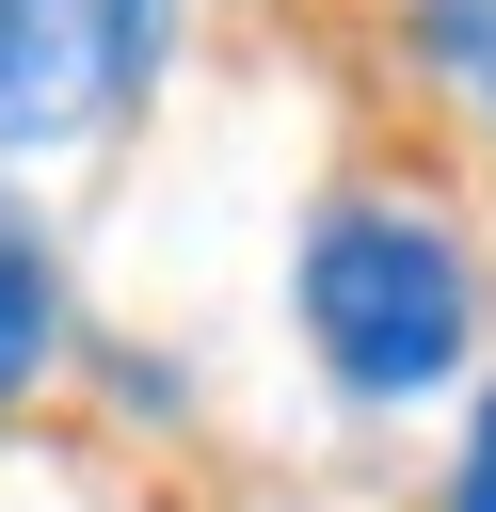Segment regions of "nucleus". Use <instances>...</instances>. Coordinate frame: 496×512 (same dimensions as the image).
Listing matches in <instances>:
<instances>
[{
    "instance_id": "1",
    "label": "nucleus",
    "mask_w": 496,
    "mask_h": 512,
    "mask_svg": "<svg viewBox=\"0 0 496 512\" xmlns=\"http://www.w3.org/2000/svg\"><path fill=\"white\" fill-rule=\"evenodd\" d=\"M304 336H320V368L352 400H432L464 368V336H480V288H464V256H448L432 208H320V240H304Z\"/></svg>"
},
{
    "instance_id": "2",
    "label": "nucleus",
    "mask_w": 496,
    "mask_h": 512,
    "mask_svg": "<svg viewBox=\"0 0 496 512\" xmlns=\"http://www.w3.org/2000/svg\"><path fill=\"white\" fill-rule=\"evenodd\" d=\"M160 64H176V0H0V160L128 128Z\"/></svg>"
},
{
    "instance_id": "3",
    "label": "nucleus",
    "mask_w": 496,
    "mask_h": 512,
    "mask_svg": "<svg viewBox=\"0 0 496 512\" xmlns=\"http://www.w3.org/2000/svg\"><path fill=\"white\" fill-rule=\"evenodd\" d=\"M48 352H64V256H48V224L0 192V400H32Z\"/></svg>"
},
{
    "instance_id": "4",
    "label": "nucleus",
    "mask_w": 496,
    "mask_h": 512,
    "mask_svg": "<svg viewBox=\"0 0 496 512\" xmlns=\"http://www.w3.org/2000/svg\"><path fill=\"white\" fill-rule=\"evenodd\" d=\"M416 32H432V64H464V96L496 112V0H432Z\"/></svg>"
},
{
    "instance_id": "5",
    "label": "nucleus",
    "mask_w": 496,
    "mask_h": 512,
    "mask_svg": "<svg viewBox=\"0 0 496 512\" xmlns=\"http://www.w3.org/2000/svg\"><path fill=\"white\" fill-rule=\"evenodd\" d=\"M448 512H496V400H480V432H464V480H448Z\"/></svg>"
}]
</instances>
